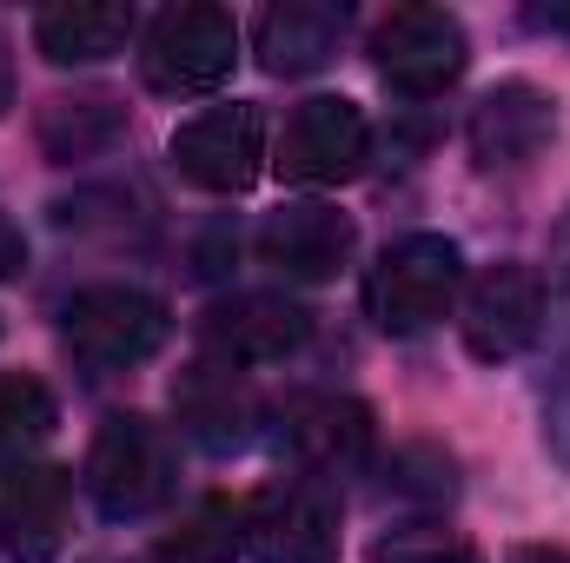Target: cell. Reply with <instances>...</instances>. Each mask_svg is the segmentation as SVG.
I'll return each instance as SVG.
<instances>
[{"mask_svg": "<svg viewBox=\"0 0 570 563\" xmlns=\"http://www.w3.org/2000/svg\"><path fill=\"white\" fill-rule=\"evenodd\" d=\"M179 484V464H173V437L166 424H153L146 412H114V418L94 431V451H87V497L100 517L114 524H140L153 517Z\"/></svg>", "mask_w": 570, "mask_h": 563, "instance_id": "obj_1", "label": "cell"}, {"mask_svg": "<svg viewBox=\"0 0 570 563\" xmlns=\"http://www.w3.org/2000/svg\"><path fill=\"white\" fill-rule=\"evenodd\" d=\"M166 332H173L166 305L140 285H87L60 312V345L87 378H114V372L146 365L166 345Z\"/></svg>", "mask_w": 570, "mask_h": 563, "instance_id": "obj_2", "label": "cell"}, {"mask_svg": "<svg viewBox=\"0 0 570 563\" xmlns=\"http://www.w3.org/2000/svg\"><path fill=\"white\" fill-rule=\"evenodd\" d=\"M458 285H464V253L444 233H405L379 253V266L365 279V312H372L379 332L419 338L451 312Z\"/></svg>", "mask_w": 570, "mask_h": 563, "instance_id": "obj_3", "label": "cell"}, {"mask_svg": "<svg viewBox=\"0 0 570 563\" xmlns=\"http://www.w3.org/2000/svg\"><path fill=\"white\" fill-rule=\"evenodd\" d=\"M233 60H239V20L226 7H166L153 27H146L140 47V73L153 93L166 100H193V93H213L233 80Z\"/></svg>", "mask_w": 570, "mask_h": 563, "instance_id": "obj_4", "label": "cell"}, {"mask_svg": "<svg viewBox=\"0 0 570 563\" xmlns=\"http://www.w3.org/2000/svg\"><path fill=\"white\" fill-rule=\"evenodd\" d=\"M239 544L253 563H332L338 557V491L318 477H273L239 504Z\"/></svg>", "mask_w": 570, "mask_h": 563, "instance_id": "obj_5", "label": "cell"}, {"mask_svg": "<svg viewBox=\"0 0 570 563\" xmlns=\"http://www.w3.org/2000/svg\"><path fill=\"white\" fill-rule=\"evenodd\" d=\"M372 67L392 93L431 100V93L458 87V73L471 67V40H464L458 13H444V7H392L372 27Z\"/></svg>", "mask_w": 570, "mask_h": 563, "instance_id": "obj_6", "label": "cell"}, {"mask_svg": "<svg viewBox=\"0 0 570 563\" xmlns=\"http://www.w3.org/2000/svg\"><path fill=\"white\" fill-rule=\"evenodd\" d=\"M372 159V120L345 93H312L279 134V172L292 186H345Z\"/></svg>", "mask_w": 570, "mask_h": 563, "instance_id": "obj_7", "label": "cell"}, {"mask_svg": "<svg viewBox=\"0 0 570 563\" xmlns=\"http://www.w3.org/2000/svg\"><path fill=\"white\" fill-rule=\"evenodd\" d=\"M266 159V113L259 107H206L173 134V166L199 192H246Z\"/></svg>", "mask_w": 570, "mask_h": 563, "instance_id": "obj_8", "label": "cell"}, {"mask_svg": "<svg viewBox=\"0 0 570 563\" xmlns=\"http://www.w3.org/2000/svg\"><path fill=\"white\" fill-rule=\"evenodd\" d=\"M285 451L298 477H318L338 491L372 464V412L345 392H312L285 412Z\"/></svg>", "mask_w": 570, "mask_h": 563, "instance_id": "obj_9", "label": "cell"}, {"mask_svg": "<svg viewBox=\"0 0 570 563\" xmlns=\"http://www.w3.org/2000/svg\"><path fill=\"white\" fill-rule=\"evenodd\" d=\"M312 332V312L298 298L279 292H233L219 305H206L199 318V338H206V358H226V365H279L305 345Z\"/></svg>", "mask_w": 570, "mask_h": 563, "instance_id": "obj_10", "label": "cell"}, {"mask_svg": "<svg viewBox=\"0 0 570 563\" xmlns=\"http://www.w3.org/2000/svg\"><path fill=\"white\" fill-rule=\"evenodd\" d=\"M544 332V279L531 266H484L464 292V352L484 365L518 358Z\"/></svg>", "mask_w": 570, "mask_h": 563, "instance_id": "obj_11", "label": "cell"}, {"mask_svg": "<svg viewBox=\"0 0 570 563\" xmlns=\"http://www.w3.org/2000/svg\"><path fill=\"white\" fill-rule=\"evenodd\" d=\"M558 140V100L531 80H498L471 107V159L478 172H524Z\"/></svg>", "mask_w": 570, "mask_h": 563, "instance_id": "obj_12", "label": "cell"}, {"mask_svg": "<svg viewBox=\"0 0 570 563\" xmlns=\"http://www.w3.org/2000/svg\"><path fill=\"white\" fill-rule=\"evenodd\" d=\"M73 484L60 464H7L0 471V551L13 563H53L67 551Z\"/></svg>", "mask_w": 570, "mask_h": 563, "instance_id": "obj_13", "label": "cell"}, {"mask_svg": "<svg viewBox=\"0 0 570 563\" xmlns=\"http://www.w3.org/2000/svg\"><path fill=\"white\" fill-rule=\"evenodd\" d=\"M173 418H179V431H186L199 451L226 457V451H246V444H253L259 398H253V385H246L239 365H226V358H193V365L173 378Z\"/></svg>", "mask_w": 570, "mask_h": 563, "instance_id": "obj_14", "label": "cell"}, {"mask_svg": "<svg viewBox=\"0 0 570 563\" xmlns=\"http://www.w3.org/2000/svg\"><path fill=\"white\" fill-rule=\"evenodd\" d=\"M352 246H358L352 219H345L338 206H318V199H305V206H279V213L259 226V259H266L279 279H292V285L338 279L345 259H352Z\"/></svg>", "mask_w": 570, "mask_h": 563, "instance_id": "obj_15", "label": "cell"}, {"mask_svg": "<svg viewBox=\"0 0 570 563\" xmlns=\"http://www.w3.org/2000/svg\"><path fill=\"white\" fill-rule=\"evenodd\" d=\"M345 27H352V13L332 7V0H273V7L259 13V27H253L259 67L279 73V80H292V73H318V67L338 53Z\"/></svg>", "mask_w": 570, "mask_h": 563, "instance_id": "obj_16", "label": "cell"}, {"mask_svg": "<svg viewBox=\"0 0 570 563\" xmlns=\"http://www.w3.org/2000/svg\"><path fill=\"white\" fill-rule=\"evenodd\" d=\"M127 40H134V7H114V0H60V7L33 13V47L53 67L114 60Z\"/></svg>", "mask_w": 570, "mask_h": 563, "instance_id": "obj_17", "label": "cell"}, {"mask_svg": "<svg viewBox=\"0 0 570 563\" xmlns=\"http://www.w3.org/2000/svg\"><path fill=\"white\" fill-rule=\"evenodd\" d=\"M544 318H551V358H544V385H538V405H544V444H551L558 464H570V219H564V233L551 239Z\"/></svg>", "mask_w": 570, "mask_h": 563, "instance_id": "obj_18", "label": "cell"}, {"mask_svg": "<svg viewBox=\"0 0 570 563\" xmlns=\"http://www.w3.org/2000/svg\"><path fill=\"white\" fill-rule=\"evenodd\" d=\"M127 140V107L107 93H73V100H47L40 107V146L47 159L73 166V159H100Z\"/></svg>", "mask_w": 570, "mask_h": 563, "instance_id": "obj_19", "label": "cell"}, {"mask_svg": "<svg viewBox=\"0 0 570 563\" xmlns=\"http://www.w3.org/2000/svg\"><path fill=\"white\" fill-rule=\"evenodd\" d=\"M53 392L27 372H0V471L27 464L47 437H53Z\"/></svg>", "mask_w": 570, "mask_h": 563, "instance_id": "obj_20", "label": "cell"}, {"mask_svg": "<svg viewBox=\"0 0 570 563\" xmlns=\"http://www.w3.org/2000/svg\"><path fill=\"white\" fill-rule=\"evenodd\" d=\"M239 557V511L233 504H199L186 511L159 544H153V563H233Z\"/></svg>", "mask_w": 570, "mask_h": 563, "instance_id": "obj_21", "label": "cell"}, {"mask_svg": "<svg viewBox=\"0 0 570 563\" xmlns=\"http://www.w3.org/2000/svg\"><path fill=\"white\" fill-rule=\"evenodd\" d=\"M385 491H392V497L451 504V491H458V464H451V451H438V444H405V451L392 457V471H385Z\"/></svg>", "mask_w": 570, "mask_h": 563, "instance_id": "obj_22", "label": "cell"}, {"mask_svg": "<svg viewBox=\"0 0 570 563\" xmlns=\"http://www.w3.org/2000/svg\"><path fill=\"white\" fill-rule=\"evenodd\" d=\"M365 563H484V557L458 531H444V524H399V531H385L372 544Z\"/></svg>", "mask_w": 570, "mask_h": 563, "instance_id": "obj_23", "label": "cell"}, {"mask_svg": "<svg viewBox=\"0 0 570 563\" xmlns=\"http://www.w3.org/2000/svg\"><path fill=\"white\" fill-rule=\"evenodd\" d=\"M20 266H27V239H20V226L0 213V279H13Z\"/></svg>", "mask_w": 570, "mask_h": 563, "instance_id": "obj_24", "label": "cell"}, {"mask_svg": "<svg viewBox=\"0 0 570 563\" xmlns=\"http://www.w3.org/2000/svg\"><path fill=\"white\" fill-rule=\"evenodd\" d=\"M511 563H570V551H564V544H518Z\"/></svg>", "mask_w": 570, "mask_h": 563, "instance_id": "obj_25", "label": "cell"}, {"mask_svg": "<svg viewBox=\"0 0 570 563\" xmlns=\"http://www.w3.org/2000/svg\"><path fill=\"white\" fill-rule=\"evenodd\" d=\"M531 27L538 33H570V7H531Z\"/></svg>", "mask_w": 570, "mask_h": 563, "instance_id": "obj_26", "label": "cell"}, {"mask_svg": "<svg viewBox=\"0 0 570 563\" xmlns=\"http://www.w3.org/2000/svg\"><path fill=\"white\" fill-rule=\"evenodd\" d=\"M13 107V60H7V33H0V113Z\"/></svg>", "mask_w": 570, "mask_h": 563, "instance_id": "obj_27", "label": "cell"}]
</instances>
